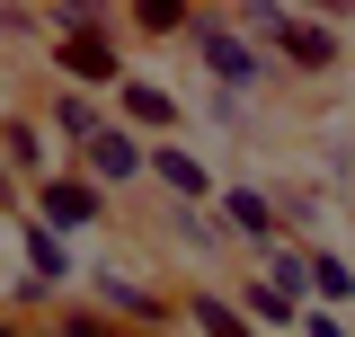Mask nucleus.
Wrapping results in <instances>:
<instances>
[{
    "label": "nucleus",
    "instance_id": "7",
    "mask_svg": "<svg viewBox=\"0 0 355 337\" xmlns=\"http://www.w3.org/2000/svg\"><path fill=\"white\" fill-rule=\"evenodd\" d=\"M80 168L107 187V196H125V187H151V142H142V133H125V125H107V133L80 151Z\"/></svg>",
    "mask_w": 355,
    "mask_h": 337
},
{
    "label": "nucleus",
    "instance_id": "4",
    "mask_svg": "<svg viewBox=\"0 0 355 337\" xmlns=\"http://www.w3.org/2000/svg\"><path fill=\"white\" fill-rule=\"evenodd\" d=\"M107 205H116V196H107V187L71 160V168H53L36 196H27V222H44L53 240H71V249H80V240H98V231H107Z\"/></svg>",
    "mask_w": 355,
    "mask_h": 337
},
{
    "label": "nucleus",
    "instance_id": "11",
    "mask_svg": "<svg viewBox=\"0 0 355 337\" xmlns=\"http://www.w3.org/2000/svg\"><path fill=\"white\" fill-rule=\"evenodd\" d=\"M178 320L196 337H266L258 320L240 311V293H214V284H187V293H178Z\"/></svg>",
    "mask_w": 355,
    "mask_h": 337
},
{
    "label": "nucleus",
    "instance_id": "2",
    "mask_svg": "<svg viewBox=\"0 0 355 337\" xmlns=\"http://www.w3.org/2000/svg\"><path fill=\"white\" fill-rule=\"evenodd\" d=\"M187 53H196V71H205V89H222V98H258V89H275L284 71H275V53H266L231 9H196V27H187Z\"/></svg>",
    "mask_w": 355,
    "mask_h": 337
},
{
    "label": "nucleus",
    "instance_id": "5",
    "mask_svg": "<svg viewBox=\"0 0 355 337\" xmlns=\"http://www.w3.org/2000/svg\"><path fill=\"white\" fill-rule=\"evenodd\" d=\"M44 62H53V80L62 89H89V98H98V89H125L133 71H125V53H116V36H107V27H80V36H53V53H44Z\"/></svg>",
    "mask_w": 355,
    "mask_h": 337
},
{
    "label": "nucleus",
    "instance_id": "20",
    "mask_svg": "<svg viewBox=\"0 0 355 337\" xmlns=\"http://www.w3.org/2000/svg\"><path fill=\"white\" fill-rule=\"evenodd\" d=\"M0 337H36V329H27V320H18V311H0Z\"/></svg>",
    "mask_w": 355,
    "mask_h": 337
},
{
    "label": "nucleus",
    "instance_id": "3",
    "mask_svg": "<svg viewBox=\"0 0 355 337\" xmlns=\"http://www.w3.org/2000/svg\"><path fill=\"white\" fill-rule=\"evenodd\" d=\"M89 311H107L125 337H160V329H178V293L151 275V266H125V257H89Z\"/></svg>",
    "mask_w": 355,
    "mask_h": 337
},
{
    "label": "nucleus",
    "instance_id": "13",
    "mask_svg": "<svg viewBox=\"0 0 355 337\" xmlns=\"http://www.w3.org/2000/svg\"><path fill=\"white\" fill-rule=\"evenodd\" d=\"M347 302H355V257L311 249V311H347Z\"/></svg>",
    "mask_w": 355,
    "mask_h": 337
},
{
    "label": "nucleus",
    "instance_id": "10",
    "mask_svg": "<svg viewBox=\"0 0 355 337\" xmlns=\"http://www.w3.org/2000/svg\"><path fill=\"white\" fill-rule=\"evenodd\" d=\"M214 213H222V231H231V240H258V249L284 240V205H275L266 187H222Z\"/></svg>",
    "mask_w": 355,
    "mask_h": 337
},
{
    "label": "nucleus",
    "instance_id": "18",
    "mask_svg": "<svg viewBox=\"0 0 355 337\" xmlns=\"http://www.w3.org/2000/svg\"><path fill=\"white\" fill-rule=\"evenodd\" d=\"M0 36L27 44V36H53V27H44V9H0Z\"/></svg>",
    "mask_w": 355,
    "mask_h": 337
},
{
    "label": "nucleus",
    "instance_id": "6",
    "mask_svg": "<svg viewBox=\"0 0 355 337\" xmlns=\"http://www.w3.org/2000/svg\"><path fill=\"white\" fill-rule=\"evenodd\" d=\"M0 168H9V178H18V187L36 196L44 178H53V168H71V160L53 151V133H44V116H0Z\"/></svg>",
    "mask_w": 355,
    "mask_h": 337
},
{
    "label": "nucleus",
    "instance_id": "17",
    "mask_svg": "<svg viewBox=\"0 0 355 337\" xmlns=\"http://www.w3.org/2000/svg\"><path fill=\"white\" fill-rule=\"evenodd\" d=\"M196 116H205V125H240V116H249V98H222V89H205V98H196Z\"/></svg>",
    "mask_w": 355,
    "mask_h": 337
},
{
    "label": "nucleus",
    "instance_id": "19",
    "mask_svg": "<svg viewBox=\"0 0 355 337\" xmlns=\"http://www.w3.org/2000/svg\"><path fill=\"white\" fill-rule=\"evenodd\" d=\"M302 337H355V329L338 320V311H302Z\"/></svg>",
    "mask_w": 355,
    "mask_h": 337
},
{
    "label": "nucleus",
    "instance_id": "15",
    "mask_svg": "<svg viewBox=\"0 0 355 337\" xmlns=\"http://www.w3.org/2000/svg\"><path fill=\"white\" fill-rule=\"evenodd\" d=\"M266 284L293 293V302H311V249L302 240H275V249H266Z\"/></svg>",
    "mask_w": 355,
    "mask_h": 337
},
{
    "label": "nucleus",
    "instance_id": "1",
    "mask_svg": "<svg viewBox=\"0 0 355 337\" xmlns=\"http://www.w3.org/2000/svg\"><path fill=\"white\" fill-rule=\"evenodd\" d=\"M249 36L275 53V71H293V80H329L338 62H347V18H329V9H275V0H258V9H231Z\"/></svg>",
    "mask_w": 355,
    "mask_h": 337
},
{
    "label": "nucleus",
    "instance_id": "12",
    "mask_svg": "<svg viewBox=\"0 0 355 337\" xmlns=\"http://www.w3.org/2000/svg\"><path fill=\"white\" fill-rule=\"evenodd\" d=\"M151 187H160L169 205H214V168L196 160L187 142H151Z\"/></svg>",
    "mask_w": 355,
    "mask_h": 337
},
{
    "label": "nucleus",
    "instance_id": "8",
    "mask_svg": "<svg viewBox=\"0 0 355 337\" xmlns=\"http://www.w3.org/2000/svg\"><path fill=\"white\" fill-rule=\"evenodd\" d=\"M116 125L142 133V142H169V133H187V107H178L160 80H142V71H133V80L116 89Z\"/></svg>",
    "mask_w": 355,
    "mask_h": 337
},
{
    "label": "nucleus",
    "instance_id": "16",
    "mask_svg": "<svg viewBox=\"0 0 355 337\" xmlns=\"http://www.w3.org/2000/svg\"><path fill=\"white\" fill-rule=\"evenodd\" d=\"M133 27H142V36H187V27H196V9H178V0H142V9H133Z\"/></svg>",
    "mask_w": 355,
    "mask_h": 337
},
{
    "label": "nucleus",
    "instance_id": "9",
    "mask_svg": "<svg viewBox=\"0 0 355 337\" xmlns=\"http://www.w3.org/2000/svg\"><path fill=\"white\" fill-rule=\"evenodd\" d=\"M107 125H116V116H107L89 89H53V107H44V133H53V151H62V160H80Z\"/></svg>",
    "mask_w": 355,
    "mask_h": 337
},
{
    "label": "nucleus",
    "instance_id": "14",
    "mask_svg": "<svg viewBox=\"0 0 355 337\" xmlns=\"http://www.w3.org/2000/svg\"><path fill=\"white\" fill-rule=\"evenodd\" d=\"M240 311H249V320H258L266 337H284V329H302V311H311V302H293V293H275V284H266V275H258V284H240Z\"/></svg>",
    "mask_w": 355,
    "mask_h": 337
},
{
    "label": "nucleus",
    "instance_id": "21",
    "mask_svg": "<svg viewBox=\"0 0 355 337\" xmlns=\"http://www.w3.org/2000/svg\"><path fill=\"white\" fill-rule=\"evenodd\" d=\"M0 116H9V107H0Z\"/></svg>",
    "mask_w": 355,
    "mask_h": 337
}]
</instances>
